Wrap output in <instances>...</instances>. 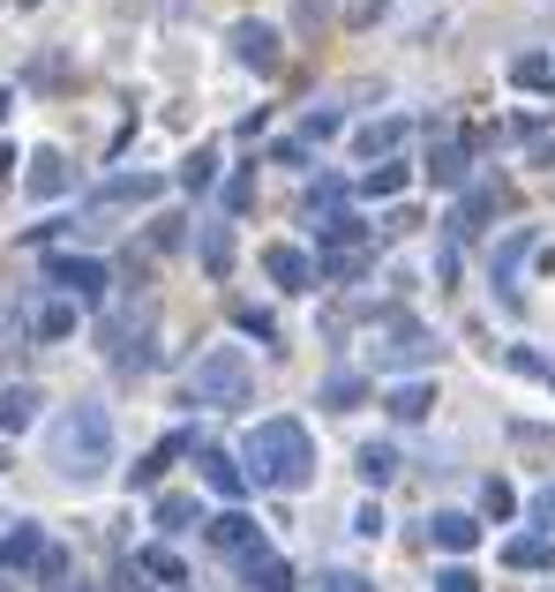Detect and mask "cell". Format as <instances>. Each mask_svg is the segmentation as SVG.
Instances as JSON below:
<instances>
[{"label":"cell","mask_w":555,"mask_h":592,"mask_svg":"<svg viewBox=\"0 0 555 592\" xmlns=\"http://www.w3.org/2000/svg\"><path fill=\"white\" fill-rule=\"evenodd\" d=\"M248 472H256L263 488H308V472H315V443H308V427H300V421L248 427Z\"/></svg>","instance_id":"6da1fadb"},{"label":"cell","mask_w":555,"mask_h":592,"mask_svg":"<svg viewBox=\"0 0 555 592\" xmlns=\"http://www.w3.org/2000/svg\"><path fill=\"white\" fill-rule=\"evenodd\" d=\"M53 466L68 480H98L113 466V421H106V405H76V413L53 421Z\"/></svg>","instance_id":"7a4b0ae2"},{"label":"cell","mask_w":555,"mask_h":592,"mask_svg":"<svg viewBox=\"0 0 555 592\" xmlns=\"http://www.w3.org/2000/svg\"><path fill=\"white\" fill-rule=\"evenodd\" d=\"M248 382H256L248 353H241V345H218V353H203V360H196L188 398H196V405H241V398H248Z\"/></svg>","instance_id":"3957f363"},{"label":"cell","mask_w":555,"mask_h":592,"mask_svg":"<svg viewBox=\"0 0 555 592\" xmlns=\"http://www.w3.org/2000/svg\"><path fill=\"white\" fill-rule=\"evenodd\" d=\"M435 360V338H428L413 315H390L376 331V368H428Z\"/></svg>","instance_id":"277c9868"},{"label":"cell","mask_w":555,"mask_h":592,"mask_svg":"<svg viewBox=\"0 0 555 592\" xmlns=\"http://www.w3.org/2000/svg\"><path fill=\"white\" fill-rule=\"evenodd\" d=\"M45 278H53L60 293H76V300L106 293V263H90V255H53V263H45Z\"/></svg>","instance_id":"5b68a950"},{"label":"cell","mask_w":555,"mask_h":592,"mask_svg":"<svg viewBox=\"0 0 555 592\" xmlns=\"http://www.w3.org/2000/svg\"><path fill=\"white\" fill-rule=\"evenodd\" d=\"M233 60H248L256 76H270V68L286 60V53H278V31L256 23V15H248V23H233Z\"/></svg>","instance_id":"8992f818"},{"label":"cell","mask_w":555,"mask_h":592,"mask_svg":"<svg viewBox=\"0 0 555 592\" xmlns=\"http://www.w3.org/2000/svg\"><path fill=\"white\" fill-rule=\"evenodd\" d=\"M68 180H76V172H68V158H60V150H38V158H31V172H23L31 203H53V196H68Z\"/></svg>","instance_id":"52a82bcc"},{"label":"cell","mask_w":555,"mask_h":592,"mask_svg":"<svg viewBox=\"0 0 555 592\" xmlns=\"http://www.w3.org/2000/svg\"><path fill=\"white\" fill-rule=\"evenodd\" d=\"M263 270H270L286 293H308V286H315V263H308L300 248H270V255H263Z\"/></svg>","instance_id":"ba28073f"},{"label":"cell","mask_w":555,"mask_h":592,"mask_svg":"<svg viewBox=\"0 0 555 592\" xmlns=\"http://www.w3.org/2000/svg\"><path fill=\"white\" fill-rule=\"evenodd\" d=\"M38 421V390L31 382H8L0 390V435H15V427H31Z\"/></svg>","instance_id":"9c48e42d"},{"label":"cell","mask_w":555,"mask_h":592,"mask_svg":"<svg viewBox=\"0 0 555 592\" xmlns=\"http://www.w3.org/2000/svg\"><path fill=\"white\" fill-rule=\"evenodd\" d=\"M158 188H166L158 172H121V180H106V188H98V203H151Z\"/></svg>","instance_id":"30bf717a"},{"label":"cell","mask_w":555,"mask_h":592,"mask_svg":"<svg viewBox=\"0 0 555 592\" xmlns=\"http://www.w3.org/2000/svg\"><path fill=\"white\" fill-rule=\"evenodd\" d=\"M428 540H435V548H451V555H466L473 540H480V525H473V517H458V510H443V517L428 525Z\"/></svg>","instance_id":"8fae6325"},{"label":"cell","mask_w":555,"mask_h":592,"mask_svg":"<svg viewBox=\"0 0 555 592\" xmlns=\"http://www.w3.org/2000/svg\"><path fill=\"white\" fill-rule=\"evenodd\" d=\"M211 540H218L225 555H241V562H256V525H248V517H218Z\"/></svg>","instance_id":"7c38bea8"},{"label":"cell","mask_w":555,"mask_h":592,"mask_svg":"<svg viewBox=\"0 0 555 592\" xmlns=\"http://www.w3.org/2000/svg\"><path fill=\"white\" fill-rule=\"evenodd\" d=\"M196 466H203V480H211L218 495H241V488H248V472L233 466V458H225V450H203V458H196Z\"/></svg>","instance_id":"4fadbf2b"},{"label":"cell","mask_w":555,"mask_h":592,"mask_svg":"<svg viewBox=\"0 0 555 592\" xmlns=\"http://www.w3.org/2000/svg\"><path fill=\"white\" fill-rule=\"evenodd\" d=\"M503 211V188H473L466 203H458V233H480V217Z\"/></svg>","instance_id":"5bb4252c"},{"label":"cell","mask_w":555,"mask_h":592,"mask_svg":"<svg viewBox=\"0 0 555 592\" xmlns=\"http://www.w3.org/2000/svg\"><path fill=\"white\" fill-rule=\"evenodd\" d=\"M203 270H211V278L233 270V225H203Z\"/></svg>","instance_id":"9a60e30c"},{"label":"cell","mask_w":555,"mask_h":592,"mask_svg":"<svg viewBox=\"0 0 555 592\" xmlns=\"http://www.w3.org/2000/svg\"><path fill=\"white\" fill-rule=\"evenodd\" d=\"M511 83L518 90H548L555 83V60H548V53H525V60H511Z\"/></svg>","instance_id":"2e32d148"},{"label":"cell","mask_w":555,"mask_h":592,"mask_svg":"<svg viewBox=\"0 0 555 592\" xmlns=\"http://www.w3.org/2000/svg\"><path fill=\"white\" fill-rule=\"evenodd\" d=\"M428 405H435V390H428V382H406V390H390V421H421Z\"/></svg>","instance_id":"e0dca14e"},{"label":"cell","mask_w":555,"mask_h":592,"mask_svg":"<svg viewBox=\"0 0 555 592\" xmlns=\"http://www.w3.org/2000/svg\"><path fill=\"white\" fill-rule=\"evenodd\" d=\"M45 540H38V525H15L8 540H0V562H38Z\"/></svg>","instance_id":"ac0fdd59"},{"label":"cell","mask_w":555,"mask_h":592,"mask_svg":"<svg viewBox=\"0 0 555 592\" xmlns=\"http://www.w3.org/2000/svg\"><path fill=\"white\" fill-rule=\"evenodd\" d=\"M398 143H406V121H368L360 127V150H368V158H384V150H398Z\"/></svg>","instance_id":"d6986e66"},{"label":"cell","mask_w":555,"mask_h":592,"mask_svg":"<svg viewBox=\"0 0 555 592\" xmlns=\"http://www.w3.org/2000/svg\"><path fill=\"white\" fill-rule=\"evenodd\" d=\"M533 248V233H525V225H518L511 241H503V248H496V286H503V293H511V278H518V255Z\"/></svg>","instance_id":"ffe728a7"},{"label":"cell","mask_w":555,"mask_h":592,"mask_svg":"<svg viewBox=\"0 0 555 592\" xmlns=\"http://www.w3.org/2000/svg\"><path fill=\"white\" fill-rule=\"evenodd\" d=\"M428 172H435L443 188H466V150H458V143H443V150L428 158Z\"/></svg>","instance_id":"44dd1931"},{"label":"cell","mask_w":555,"mask_h":592,"mask_svg":"<svg viewBox=\"0 0 555 592\" xmlns=\"http://www.w3.org/2000/svg\"><path fill=\"white\" fill-rule=\"evenodd\" d=\"M68 331H76V308H68V300H45L38 308V338H68Z\"/></svg>","instance_id":"7402d4cb"},{"label":"cell","mask_w":555,"mask_h":592,"mask_svg":"<svg viewBox=\"0 0 555 592\" xmlns=\"http://www.w3.org/2000/svg\"><path fill=\"white\" fill-rule=\"evenodd\" d=\"M180 450H188V435H173V443H158V450H151V458H143V466H135V480H143V488H151V480H158V472H166L173 458H180Z\"/></svg>","instance_id":"603a6c76"},{"label":"cell","mask_w":555,"mask_h":592,"mask_svg":"<svg viewBox=\"0 0 555 592\" xmlns=\"http://www.w3.org/2000/svg\"><path fill=\"white\" fill-rule=\"evenodd\" d=\"M390 472H398V458H390L384 443H368V450H360V480H368V488H384Z\"/></svg>","instance_id":"cb8c5ba5"},{"label":"cell","mask_w":555,"mask_h":592,"mask_svg":"<svg viewBox=\"0 0 555 592\" xmlns=\"http://www.w3.org/2000/svg\"><path fill=\"white\" fill-rule=\"evenodd\" d=\"M248 585H256V592H286L293 578H286V562H270V555H263V562H248Z\"/></svg>","instance_id":"d4e9b609"},{"label":"cell","mask_w":555,"mask_h":592,"mask_svg":"<svg viewBox=\"0 0 555 592\" xmlns=\"http://www.w3.org/2000/svg\"><path fill=\"white\" fill-rule=\"evenodd\" d=\"M353 398H360V376H331L323 382V405H331V413H353Z\"/></svg>","instance_id":"484cf974"},{"label":"cell","mask_w":555,"mask_h":592,"mask_svg":"<svg viewBox=\"0 0 555 592\" xmlns=\"http://www.w3.org/2000/svg\"><path fill=\"white\" fill-rule=\"evenodd\" d=\"M548 533H525V540H511V562H518V570H533V562H548Z\"/></svg>","instance_id":"4316f807"},{"label":"cell","mask_w":555,"mask_h":592,"mask_svg":"<svg viewBox=\"0 0 555 592\" xmlns=\"http://www.w3.org/2000/svg\"><path fill=\"white\" fill-rule=\"evenodd\" d=\"M188 517H196V495H166V503H158V525H166V533H188Z\"/></svg>","instance_id":"83f0119b"},{"label":"cell","mask_w":555,"mask_h":592,"mask_svg":"<svg viewBox=\"0 0 555 592\" xmlns=\"http://www.w3.org/2000/svg\"><path fill=\"white\" fill-rule=\"evenodd\" d=\"M211 180H218V158H211V150H196V158L180 166V188H211Z\"/></svg>","instance_id":"f1b7e54d"},{"label":"cell","mask_w":555,"mask_h":592,"mask_svg":"<svg viewBox=\"0 0 555 592\" xmlns=\"http://www.w3.org/2000/svg\"><path fill=\"white\" fill-rule=\"evenodd\" d=\"M338 113H331V105H323V113H308V121H300V135H308V143H331V135H338Z\"/></svg>","instance_id":"f546056e"},{"label":"cell","mask_w":555,"mask_h":592,"mask_svg":"<svg viewBox=\"0 0 555 592\" xmlns=\"http://www.w3.org/2000/svg\"><path fill=\"white\" fill-rule=\"evenodd\" d=\"M248 203H256V172H233L225 180V211H248Z\"/></svg>","instance_id":"4dcf8cb0"},{"label":"cell","mask_w":555,"mask_h":592,"mask_svg":"<svg viewBox=\"0 0 555 592\" xmlns=\"http://www.w3.org/2000/svg\"><path fill=\"white\" fill-rule=\"evenodd\" d=\"M406 188V166H376L368 172V196H398Z\"/></svg>","instance_id":"1f68e13d"},{"label":"cell","mask_w":555,"mask_h":592,"mask_svg":"<svg viewBox=\"0 0 555 592\" xmlns=\"http://www.w3.org/2000/svg\"><path fill=\"white\" fill-rule=\"evenodd\" d=\"M480 503L496 510V517H511V510H518V495H511V488H503V480H488V488H480Z\"/></svg>","instance_id":"d6a6232c"},{"label":"cell","mask_w":555,"mask_h":592,"mask_svg":"<svg viewBox=\"0 0 555 592\" xmlns=\"http://www.w3.org/2000/svg\"><path fill=\"white\" fill-rule=\"evenodd\" d=\"M435 592H480V578H473V570H443V578H435Z\"/></svg>","instance_id":"836d02e7"},{"label":"cell","mask_w":555,"mask_h":592,"mask_svg":"<svg viewBox=\"0 0 555 592\" xmlns=\"http://www.w3.org/2000/svg\"><path fill=\"white\" fill-rule=\"evenodd\" d=\"M533 517H541V525L555 533V488H541V495H533Z\"/></svg>","instance_id":"e575fe53"},{"label":"cell","mask_w":555,"mask_h":592,"mask_svg":"<svg viewBox=\"0 0 555 592\" xmlns=\"http://www.w3.org/2000/svg\"><path fill=\"white\" fill-rule=\"evenodd\" d=\"M300 8V23H315V15H331V0H293Z\"/></svg>","instance_id":"d590c367"},{"label":"cell","mask_w":555,"mask_h":592,"mask_svg":"<svg viewBox=\"0 0 555 592\" xmlns=\"http://www.w3.org/2000/svg\"><path fill=\"white\" fill-rule=\"evenodd\" d=\"M8 172H15V150H8V143H0V180H8Z\"/></svg>","instance_id":"8d00e7d4"},{"label":"cell","mask_w":555,"mask_h":592,"mask_svg":"<svg viewBox=\"0 0 555 592\" xmlns=\"http://www.w3.org/2000/svg\"><path fill=\"white\" fill-rule=\"evenodd\" d=\"M331 592H360V578H331Z\"/></svg>","instance_id":"74e56055"},{"label":"cell","mask_w":555,"mask_h":592,"mask_svg":"<svg viewBox=\"0 0 555 592\" xmlns=\"http://www.w3.org/2000/svg\"><path fill=\"white\" fill-rule=\"evenodd\" d=\"M0 113H8V90H0Z\"/></svg>","instance_id":"f35d334b"},{"label":"cell","mask_w":555,"mask_h":592,"mask_svg":"<svg viewBox=\"0 0 555 592\" xmlns=\"http://www.w3.org/2000/svg\"><path fill=\"white\" fill-rule=\"evenodd\" d=\"M23 8H38V0H23Z\"/></svg>","instance_id":"ab89813d"}]
</instances>
